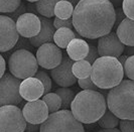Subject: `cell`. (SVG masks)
<instances>
[{"mask_svg":"<svg viewBox=\"0 0 134 132\" xmlns=\"http://www.w3.org/2000/svg\"><path fill=\"white\" fill-rule=\"evenodd\" d=\"M74 29L82 37L96 40L112 31L115 7L109 0H81L73 14Z\"/></svg>","mask_w":134,"mask_h":132,"instance_id":"obj_1","label":"cell"},{"mask_svg":"<svg viewBox=\"0 0 134 132\" xmlns=\"http://www.w3.org/2000/svg\"><path fill=\"white\" fill-rule=\"evenodd\" d=\"M107 108V100L100 92L84 90L76 95L71 111L80 122L92 124L105 114Z\"/></svg>","mask_w":134,"mask_h":132,"instance_id":"obj_2","label":"cell"},{"mask_svg":"<svg viewBox=\"0 0 134 132\" xmlns=\"http://www.w3.org/2000/svg\"><path fill=\"white\" fill-rule=\"evenodd\" d=\"M124 67L114 57H100L92 65L91 79L99 89L110 90L123 81Z\"/></svg>","mask_w":134,"mask_h":132,"instance_id":"obj_3","label":"cell"},{"mask_svg":"<svg viewBox=\"0 0 134 132\" xmlns=\"http://www.w3.org/2000/svg\"><path fill=\"white\" fill-rule=\"evenodd\" d=\"M106 100L108 109L119 119L134 120V81L123 80L110 89Z\"/></svg>","mask_w":134,"mask_h":132,"instance_id":"obj_4","label":"cell"},{"mask_svg":"<svg viewBox=\"0 0 134 132\" xmlns=\"http://www.w3.org/2000/svg\"><path fill=\"white\" fill-rule=\"evenodd\" d=\"M40 132H85L83 123L70 110H60L49 114L40 125Z\"/></svg>","mask_w":134,"mask_h":132,"instance_id":"obj_5","label":"cell"},{"mask_svg":"<svg viewBox=\"0 0 134 132\" xmlns=\"http://www.w3.org/2000/svg\"><path fill=\"white\" fill-rule=\"evenodd\" d=\"M36 57L27 50L14 51L8 60V68L14 77L20 80L34 77L38 71Z\"/></svg>","mask_w":134,"mask_h":132,"instance_id":"obj_6","label":"cell"},{"mask_svg":"<svg viewBox=\"0 0 134 132\" xmlns=\"http://www.w3.org/2000/svg\"><path fill=\"white\" fill-rule=\"evenodd\" d=\"M27 121L16 105L0 107V132H24Z\"/></svg>","mask_w":134,"mask_h":132,"instance_id":"obj_7","label":"cell"},{"mask_svg":"<svg viewBox=\"0 0 134 132\" xmlns=\"http://www.w3.org/2000/svg\"><path fill=\"white\" fill-rule=\"evenodd\" d=\"M21 80L12 74L5 73L0 79V107L5 105H18L22 101L20 95Z\"/></svg>","mask_w":134,"mask_h":132,"instance_id":"obj_8","label":"cell"},{"mask_svg":"<svg viewBox=\"0 0 134 132\" xmlns=\"http://www.w3.org/2000/svg\"><path fill=\"white\" fill-rule=\"evenodd\" d=\"M19 32L16 23L7 15H0V52L5 53L12 50L19 40Z\"/></svg>","mask_w":134,"mask_h":132,"instance_id":"obj_9","label":"cell"},{"mask_svg":"<svg viewBox=\"0 0 134 132\" xmlns=\"http://www.w3.org/2000/svg\"><path fill=\"white\" fill-rule=\"evenodd\" d=\"M64 53L60 47L53 42H47L40 46L36 51V59L41 68L47 70H53L60 66L63 60Z\"/></svg>","mask_w":134,"mask_h":132,"instance_id":"obj_10","label":"cell"},{"mask_svg":"<svg viewBox=\"0 0 134 132\" xmlns=\"http://www.w3.org/2000/svg\"><path fill=\"white\" fill-rule=\"evenodd\" d=\"M73 62L74 60L70 59L68 53H64L63 60L60 66L51 70V76L58 86L62 88H69L78 82V79L73 73Z\"/></svg>","mask_w":134,"mask_h":132,"instance_id":"obj_11","label":"cell"},{"mask_svg":"<svg viewBox=\"0 0 134 132\" xmlns=\"http://www.w3.org/2000/svg\"><path fill=\"white\" fill-rule=\"evenodd\" d=\"M97 48L100 57H114L118 59L124 53L125 45L119 40L117 33L111 31L99 38Z\"/></svg>","mask_w":134,"mask_h":132,"instance_id":"obj_12","label":"cell"},{"mask_svg":"<svg viewBox=\"0 0 134 132\" xmlns=\"http://www.w3.org/2000/svg\"><path fill=\"white\" fill-rule=\"evenodd\" d=\"M22 112L27 122L32 124H42L49 116L47 105L43 100L27 102L23 106Z\"/></svg>","mask_w":134,"mask_h":132,"instance_id":"obj_13","label":"cell"},{"mask_svg":"<svg viewBox=\"0 0 134 132\" xmlns=\"http://www.w3.org/2000/svg\"><path fill=\"white\" fill-rule=\"evenodd\" d=\"M16 26L20 36L31 38L40 33L41 29V20L35 13L26 12L17 18Z\"/></svg>","mask_w":134,"mask_h":132,"instance_id":"obj_14","label":"cell"},{"mask_svg":"<svg viewBox=\"0 0 134 132\" xmlns=\"http://www.w3.org/2000/svg\"><path fill=\"white\" fill-rule=\"evenodd\" d=\"M20 95L27 102L36 101L44 95V86L35 77L27 78L20 84Z\"/></svg>","mask_w":134,"mask_h":132,"instance_id":"obj_15","label":"cell"},{"mask_svg":"<svg viewBox=\"0 0 134 132\" xmlns=\"http://www.w3.org/2000/svg\"><path fill=\"white\" fill-rule=\"evenodd\" d=\"M40 20H41V29L40 33L36 36L29 38L30 43L34 47H40L44 43L54 41V33L57 30L54 26V20L47 17H42L40 18Z\"/></svg>","mask_w":134,"mask_h":132,"instance_id":"obj_16","label":"cell"},{"mask_svg":"<svg viewBox=\"0 0 134 132\" xmlns=\"http://www.w3.org/2000/svg\"><path fill=\"white\" fill-rule=\"evenodd\" d=\"M90 46L86 40L82 38L73 40L67 47V53L70 59L74 62H78L81 59H85L89 53Z\"/></svg>","mask_w":134,"mask_h":132,"instance_id":"obj_17","label":"cell"},{"mask_svg":"<svg viewBox=\"0 0 134 132\" xmlns=\"http://www.w3.org/2000/svg\"><path fill=\"white\" fill-rule=\"evenodd\" d=\"M119 40L127 46H134V20L125 18L116 29Z\"/></svg>","mask_w":134,"mask_h":132,"instance_id":"obj_18","label":"cell"},{"mask_svg":"<svg viewBox=\"0 0 134 132\" xmlns=\"http://www.w3.org/2000/svg\"><path fill=\"white\" fill-rule=\"evenodd\" d=\"M75 38H82L79 33L73 31V29L63 27L60 29H57L54 36V42L60 48H67L70 42Z\"/></svg>","mask_w":134,"mask_h":132,"instance_id":"obj_19","label":"cell"},{"mask_svg":"<svg viewBox=\"0 0 134 132\" xmlns=\"http://www.w3.org/2000/svg\"><path fill=\"white\" fill-rule=\"evenodd\" d=\"M75 6L68 0H60L54 7V16L60 19H72Z\"/></svg>","mask_w":134,"mask_h":132,"instance_id":"obj_20","label":"cell"},{"mask_svg":"<svg viewBox=\"0 0 134 132\" xmlns=\"http://www.w3.org/2000/svg\"><path fill=\"white\" fill-rule=\"evenodd\" d=\"M60 0H40L35 2L36 11L43 17L52 18L54 16V7Z\"/></svg>","mask_w":134,"mask_h":132,"instance_id":"obj_21","label":"cell"},{"mask_svg":"<svg viewBox=\"0 0 134 132\" xmlns=\"http://www.w3.org/2000/svg\"><path fill=\"white\" fill-rule=\"evenodd\" d=\"M73 73L77 79H87L91 77L92 65L86 59H81L75 62L73 65Z\"/></svg>","mask_w":134,"mask_h":132,"instance_id":"obj_22","label":"cell"},{"mask_svg":"<svg viewBox=\"0 0 134 132\" xmlns=\"http://www.w3.org/2000/svg\"><path fill=\"white\" fill-rule=\"evenodd\" d=\"M119 122H120V119L115 114H113V112H111L109 109H107L105 114L98 120V124L103 129L116 128L119 125Z\"/></svg>","mask_w":134,"mask_h":132,"instance_id":"obj_23","label":"cell"},{"mask_svg":"<svg viewBox=\"0 0 134 132\" xmlns=\"http://www.w3.org/2000/svg\"><path fill=\"white\" fill-rule=\"evenodd\" d=\"M55 93L62 99V109L69 110V108H71V105L76 97L74 91L71 90L70 88H60L55 90Z\"/></svg>","mask_w":134,"mask_h":132,"instance_id":"obj_24","label":"cell"},{"mask_svg":"<svg viewBox=\"0 0 134 132\" xmlns=\"http://www.w3.org/2000/svg\"><path fill=\"white\" fill-rule=\"evenodd\" d=\"M41 100H43L46 102V104L47 105L49 114L58 112V111H60V109L62 108V99H60V97L57 93L46 94V95H43V97H42Z\"/></svg>","mask_w":134,"mask_h":132,"instance_id":"obj_25","label":"cell"},{"mask_svg":"<svg viewBox=\"0 0 134 132\" xmlns=\"http://www.w3.org/2000/svg\"><path fill=\"white\" fill-rule=\"evenodd\" d=\"M21 0H0V12L4 13H12L21 5Z\"/></svg>","mask_w":134,"mask_h":132,"instance_id":"obj_26","label":"cell"},{"mask_svg":"<svg viewBox=\"0 0 134 132\" xmlns=\"http://www.w3.org/2000/svg\"><path fill=\"white\" fill-rule=\"evenodd\" d=\"M34 77L37 78L43 84V86H44V95L48 94L49 91L52 90V80H51V77L48 76V74H47L44 71H37V73L35 74Z\"/></svg>","mask_w":134,"mask_h":132,"instance_id":"obj_27","label":"cell"},{"mask_svg":"<svg viewBox=\"0 0 134 132\" xmlns=\"http://www.w3.org/2000/svg\"><path fill=\"white\" fill-rule=\"evenodd\" d=\"M124 75L129 80L134 81V56L128 57L124 65Z\"/></svg>","mask_w":134,"mask_h":132,"instance_id":"obj_28","label":"cell"},{"mask_svg":"<svg viewBox=\"0 0 134 132\" xmlns=\"http://www.w3.org/2000/svg\"><path fill=\"white\" fill-rule=\"evenodd\" d=\"M122 8L126 17L134 20V0H124Z\"/></svg>","mask_w":134,"mask_h":132,"instance_id":"obj_29","label":"cell"},{"mask_svg":"<svg viewBox=\"0 0 134 132\" xmlns=\"http://www.w3.org/2000/svg\"><path fill=\"white\" fill-rule=\"evenodd\" d=\"M78 84L80 88L83 90H92V91H97L98 87L94 84V82L92 81L91 77H89L87 79H79L78 80Z\"/></svg>","mask_w":134,"mask_h":132,"instance_id":"obj_30","label":"cell"},{"mask_svg":"<svg viewBox=\"0 0 134 132\" xmlns=\"http://www.w3.org/2000/svg\"><path fill=\"white\" fill-rule=\"evenodd\" d=\"M119 128L121 132H134V120L120 119Z\"/></svg>","mask_w":134,"mask_h":132,"instance_id":"obj_31","label":"cell"},{"mask_svg":"<svg viewBox=\"0 0 134 132\" xmlns=\"http://www.w3.org/2000/svg\"><path fill=\"white\" fill-rule=\"evenodd\" d=\"M54 26L55 29H60L63 27H68V28H71L73 29L74 28V24H73V20L72 19H60V18H54Z\"/></svg>","mask_w":134,"mask_h":132,"instance_id":"obj_32","label":"cell"},{"mask_svg":"<svg viewBox=\"0 0 134 132\" xmlns=\"http://www.w3.org/2000/svg\"><path fill=\"white\" fill-rule=\"evenodd\" d=\"M100 58V54H99V52H98V48L95 46H90V50H89V53L88 56L85 58V59L89 62L91 65H93L95 62L97 60V59Z\"/></svg>","mask_w":134,"mask_h":132,"instance_id":"obj_33","label":"cell"},{"mask_svg":"<svg viewBox=\"0 0 134 132\" xmlns=\"http://www.w3.org/2000/svg\"><path fill=\"white\" fill-rule=\"evenodd\" d=\"M34 46L30 43V40H27L25 37H22L18 40L17 45L14 46V51H17V50H27V51H30L32 50Z\"/></svg>","mask_w":134,"mask_h":132,"instance_id":"obj_34","label":"cell"},{"mask_svg":"<svg viewBox=\"0 0 134 132\" xmlns=\"http://www.w3.org/2000/svg\"><path fill=\"white\" fill-rule=\"evenodd\" d=\"M27 12V6L24 4V3H21V5L19 6L18 9H16L14 12L12 13H8L7 14V16H9V17H11L12 19H16V18H18L20 15H22V14L26 13Z\"/></svg>","mask_w":134,"mask_h":132,"instance_id":"obj_35","label":"cell"},{"mask_svg":"<svg viewBox=\"0 0 134 132\" xmlns=\"http://www.w3.org/2000/svg\"><path fill=\"white\" fill-rule=\"evenodd\" d=\"M115 12H116V21H115L114 27L117 28V27L119 26V24H120L121 22L125 19V18H127V17H126V15H125L124 11H123V8H121V7L116 8L115 9Z\"/></svg>","mask_w":134,"mask_h":132,"instance_id":"obj_36","label":"cell"},{"mask_svg":"<svg viewBox=\"0 0 134 132\" xmlns=\"http://www.w3.org/2000/svg\"><path fill=\"white\" fill-rule=\"evenodd\" d=\"M40 125L41 124H32V123L27 122L25 132H40Z\"/></svg>","mask_w":134,"mask_h":132,"instance_id":"obj_37","label":"cell"},{"mask_svg":"<svg viewBox=\"0 0 134 132\" xmlns=\"http://www.w3.org/2000/svg\"><path fill=\"white\" fill-rule=\"evenodd\" d=\"M0 62H1V74H0V77H3L5 75V69H6L5 59H4L3 57H0Z\"/></svg>","mask_w":134,"mask_h":132,"instance_id":"obj_38","label":"cell"},{"mask_svg":"<svg viewBox=\"0 0 134 132\" xmlns=\"http://www.w3.org/2000/svg\"><path fill=\"white\" fill-rule=\"evenodd\" d=\"M124 53L126 56H129V57H131V56H134V46H126L125 47V50H124Z\"/></svg>","mask_w":134,"mask_h":132,"instance_id":"obj_39","label":"cell"},{"mask_svg":"<svg viewBox=\"0 0 134 132\" xmlns=\"http://www.w3.org/2000/svg\"><path fill=\"white\" fill-rule=\"evenodd\" d=\"M112 4H113V6L115 8H118V7H121L123 5V1L124 0H109Z\"/></svg>","mask_w":134,"mask_h":132,"instance_id":"obj_40","label":"cell"},{"mask_svg":"<svg viewBox=\"0 0 134 132\" xmlns=\"http://www.w3.org/2000/svg\"><path fill=\"white\" fill-rule=\"evenodd\" d=\"M128 59V57L126 56V54H122V56H120L119 58H118V59H119V62L121 63V65L124 67V65H125V63H126V59Z\"/></svg>","mask_w":134,"mask_h":132,"instance_id":"obj_41","label":"cell"},{"mask_svg":"<svg viewBox=\"0 0 134 132\" xmlns=\"http://www.w3.org/2000/svg\"><path fill=\"white\" fill-rule=\"evenodd\" d=\"M99 132H121V130L117 128H110V129H101Z\"/></svg>","mask_w":134,"mask_h":132,"instance_id":"obj_42","label":"cell"},{"mask_svg":"<svg viewBox=\"0 0 134 132\" xmlns=\"http://www.w3.org/2000/svg\"><path fill=\"white\" fill-rule=\"evenodd\" d=\"M68 1H69V2H71V3H72L75 7H76L78 4H79V2H80L81 0H68Z\"/></svg>","mask_w":134,"mask_h":132,"instance_id":"obj_43","label":"cell"},{"mask_svg":"<svg viewBox=\"0 0 134 132\" xmlns=\"http://www.w3.org/2000/svg\"><path fill=\"white\" fill-rule=\"evenodd\" d=\"M28 2H30V3H32V2H37V1H40V0H26Z\"/></svg>","mask_w":134,"mask_h":132,"instance_id":"obj_44","label":"cell"}]
</instances>
